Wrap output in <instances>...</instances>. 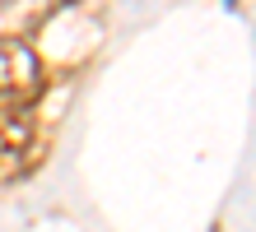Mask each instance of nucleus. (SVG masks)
I'll return each mask as SVG.
<instances>
[{
  "instance_id": "nucleus-3",
  "label": "nucleus",
  "mask_w": 256,
  "mask_h": 232,
  "mask_svg": "<svg viewBox=\"0 0 256 232\" xmlns=\"http://www.w3.org/2000/svg\"><path fill=\"white\" fill-rule=\"evenodd\" d=\"M52 5H74V0H52Z\"/></svg>"
},
{
  "instance_id": "nucleus-1",
  "label": "nucleus",
  "mask_w": 256,
  "mask_h": 232,
  "mask_svg": "<svg viewBox=\"0 0 256 232\" xmlns=\"http://www.w3.org/2000/svg\"><path fill=\"white\" fill-rule=\"evenodd\" d=\"M42 163V139L33 112L10 98H0V181H19Z\"/></svg>"
},
{
  "instance_id": "nucleus-2",
  "label": "nucleus",
  "mask_w": 256,
  "mask_h": 232,
  "mask_svg": "<svg viewBox=\"0 0 256 232\" xmlns=\"http://www.w3.org/2000/svg\"><path fill=\"white\" fill-rule=\"evenodd\" d=\"M42 88V60L24 37H0V98L24 102Z\"/></svg>"
}]
</instances>
